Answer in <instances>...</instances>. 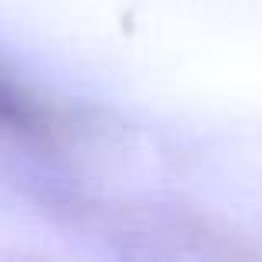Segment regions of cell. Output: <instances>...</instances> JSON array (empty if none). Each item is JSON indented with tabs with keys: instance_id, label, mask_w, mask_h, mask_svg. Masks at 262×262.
Returning a JSON list of instances; mask_svg holds the SVG:
<instances>
[{
	"instance_id": "cell-1",
	"label": "cell",
	"mask_w": 262,
	"mask_h": 262,
	"mask_svg": "<svg viewBox=\"0 0 262 262\" xmlns=\"http://www.w3.org/2000/svg\"><path fill=\"white\" fill-rule=\"evenodd\" d=\"M0 129L10 133H37L40 113L24 93H17L7 80H0Z\"/></svg>"
}]
</instances>
